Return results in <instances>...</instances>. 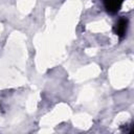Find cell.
Segmentation results:
<instances>
[{"mask_svg":"<svg viewBox=\"0 0 134 134\" xmlns=\"http://www.w3.org/2000/svg\"><path fill=\"white\" fill-rule=\"evenodd\" d=\"M128 26H129V20L126 17H120L113 25V31L117 37H119V39H122L127 35Z\"/></svg>","mask_w":134,"mask_h":134,"instance_id":"1","label":"cell"},{"mask_svg":"<svg viewBox=\"0 0 134 134\" xmlns=\"http://www.w3.org/2000/svg\"><path fill=\"white\" fill-rule=\"evenodd\" d=\"M124 0H103V5L106 12L110 15H115L119 12Z\"/></svg>","mask_w":134,"mask_h":134,"instance_id":"2","label":"cell"}]
</instances>
